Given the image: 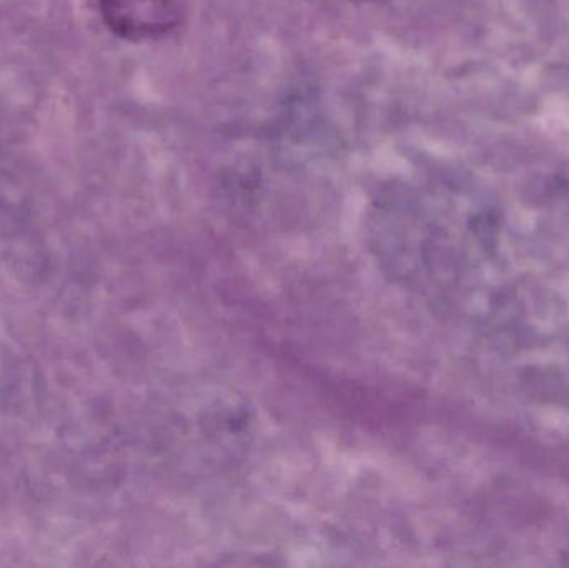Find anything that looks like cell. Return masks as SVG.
Instances as JSON below:
<instances>
[{
    "mask_svg": "<svg viewBox=\"0 0 569 568\" xmlns=\"http://www.w3.org/2000/svg\"><path fill=\"white\" fill-rule=\"evenodd\" d=\"M110 32L130 42L160 39L179 27L177 0H97Z\"/></svg>",
    "mask_w": 569,
    "mask_h": 568,
    "instance_id": "obj_1",
    "label": "cell"
}]
</instances>
